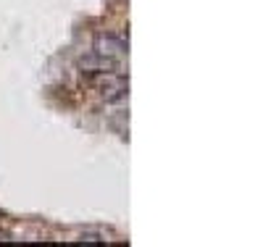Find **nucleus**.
<instances>
[{"instance_id": "nucleus-1", "label": "nucleus", "mask_w": 263, "mask_h": 247, "mask_svg": "<svg viewBox=\"0 0 263 247\" xmlns=\"http://www.w3.org/2000/svg\"><path fill=\"white\" fill-rule=\"evenodd\" d=\"M92 84H95V89L98 92L111 103V100H119V98H124V92H126V79L121 77V74H116V71H98L95 74V79H92Z\"/></svg>"}, {"instance_id": "nucleus-2", "label": "nucleus", "mask_w": 263, "mask_h": 247, "mask_svg": "<svg viewBox=\"0 0 263 247\" xmlns=\"http://www.w3.org/2000/svg\"><path fill=\"white\" fill-rule=\"evenodd\" d=\"M124 42L121 40H116V37H111V34H100L98 40H95V53L98 55H103V58H119V55H124Z\"/></svg>"}, {"instance_id": "nucleus-3", "label": "nucleus", "mask_w": 263, "mask_h": 247, "mask_svg": "<svg viewBox=\"0 0 263 247\" xmlns=\"http://www.w3.org/2000/svg\"><path fill=\"white\" fill-rule=\"evenodd\" d=\"M79 66H82V69L84 71H90V74H98V71H108V69H111V66H114V61L111 58H103V55H87V58H82L79 61Z\"/></svg>"}]
</instances>
